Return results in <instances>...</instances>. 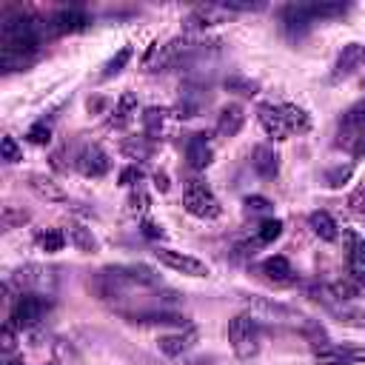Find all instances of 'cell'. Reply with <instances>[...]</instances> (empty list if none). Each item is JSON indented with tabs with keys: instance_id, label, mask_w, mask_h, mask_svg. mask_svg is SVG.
<instances>
[{
	"instance_id": "6da1fadb",
	"label": "cell",
	"mask_w": 365,
	"mask_h": 365,
	"mask_svg": "<svg viewBox=\"0 0 365 365\" xmlns=\"http://www.w3.org/2000/svg\"><path fill=\"white\" fill-rule=\"evenodd\" d=\"M0 49L6 52H23V55H38L40 46V26L35 18L29 15H15L6 18L4 26H0Z\"/></svg>"
},
{
	"instance_id": "7a4b0ae2",
	"label": "cell",
	"mask_w": 365,
	"mask_h": 365,
	"mask_svg": "<svg viewBox=\"0 0 365 365\" xmlns=\"http://www.w3.org/2000/svg\"><path fill=\"white\" fill-rule=\"evenodd\" d=\"M229 342H231L237 359H243V362L254 359L260 354V322L251 311H243L229 322Z\"/></svg>"
},
{
	"instance_id": "3957f363",
	"label": "cell",
	"mask_w": 365,
	"mask_h": 365,
	"mask_svg": "<svg viewBox=\"0 0 365 365\" xmlns=\"http://www.w3.org/2000/svg\"><path fill=\"white\" fill-rule=\"evenodd\" d=\"M337 146H342L351 157H365V103H356L342 114Z\"/></svg>"
},
{
	"instance_id": "277c9868",
	"label": "cell",
	"mask_w": 365,
	"mask_h": 365,
	"mask_svg": "<svg viewBox=\"0 0 365 365\" xmlns=\"http://www.w3.org/2000/svg\"><path fill=\"white\" fill-rule=\"evenodd\" d=\"M182 209L197 220H217L223 214L220 200L212 195V189L200 180H189L186 189H182Z\"/></svg>"
},
{
	"instance_id": "5b68a950",
	"label": "cell",
	"mask_w": 365,
	"mask_h": 365,
	"mask_svg": "<svg viewBox=\"0 0 365 365\" xmlns=\"http://www.w3.org/2000/svg\"><path fill=\"white\" fill-rule=\"evenodd\" d=\"M100 274H103L109 283H114V285H151V288L163 285L160 274H157L154 268H148L146 263H131V266H106Z\"/></svg>"
},
{
	"instance_id": "8992f818",
	"label": "cell",
	"mask_w": 365,
	"mask_h": 365,
	"mask_svg": "<svg viewBox=\"0 0 365 365\" xmlns=\"http://www.w3.org/2000/svg\"><path fill=\"white\" fill-rule=\"evenodd\" d=\"M46 311H49V300L29 291V294H21V297H18V303H15V308H12V322H15L18 328H35V325L43 320Z\"/></svg>"
},
{
	"instance_id": "52a82bcc",
	"label": "cell",
	"mask_w": 365,
	"mask_h": 365,
	"mask_svg": "<svg viewBox=\"0 0 365 365\" xmlns=\"http://www.w3.org/2000/svg\"><path fill=\"white\" fill-rule=\"evenodd\" d=\"M342 246H345V266H348L351 280L365 288V240L354 229H345L342 231Z\"/></svg>"
},
{
	"instance_id": "ba28073f",
	"label": "cell",
	"mask_w": 365,
	"mask_h": 365,
	"mask_svg": "<svg viewBox=\"0 0 365 365\" xmlns=\"http://www.w3.org/2000/svg\"><path fill=\"white\" fill-rule=\"evenodd\" d=\"M154 254H157V260H160L163 266H168V268L177 271V274H186V277H209V274H212L209 266H206L203 260L192 257V254L171 251V249H157Z\"/></svg>"
},
{
	"instance_id": "9c48e42d",
	"label": "cell",
	"mask_w": 365,
	"mask_h": 365,
	"mask_svg": "<svg viewBox=\"0 0 365 365\" xmlns=\"http://www.w3.org/2000/svg\"><path fill=\"white\" fill-rule=\"evenodd\" d=\"M365 362V345H325L314 354V365H356Z\"/></svg>"
},
{
	"instance_id": "30bf717a",
	"label": "cell",
	"mask_w": 365,
	"mask_h": 365,
	"mask_svg": "<svg viewBox=\"0 0 365 365\" xmlns=\"http://www.w3.org/2000/svg\"><path fill=\"white\" fill-rule=\"evenodd\" d=\"M109 168H111V160H109V154L100 148V146H86L80 154H77V171L83 174V177H103V174H109Z\"/></svg>"
},
{
	"instance_id": "8fae6325",
	"label": "cell",
	"mask_w": 365,
	"mask_h": 365,
	"mask_svg": "<svg viewBox=\"0 0 365 365\" xmlns=\"http://www.w3.org/2000/svg\"><path fill=\"white\" fill-rule=\"evenodd\" d=\"M129 322L134 325H165V328H189V317H182L177 311H137V314H129Z\"/></svg>"
},
{
	"instance_id": "7c38bea8",
	"label": "cell",
	"mask_w": 365,
	"mask_h": 365,
	"mask_svg": "<svg viewBox=\"0 0 365 365\" xmlns=\"http://www.w3.org/2000/svg\"><path fill=\"white\" fill-rule=\"evenodd\" d=\"M89 23H92V18L83 12V9H60L55 18H52V32L55 35H75V32H83V29H89Z\"/></svg>"
},
{
	"instance_id": "4fadbf2b",
	"label": "cell",
	"mask_w": 365,
	"mask_h": 365,
	"mask_svg": "<svg viewBox=\"0 0 365 365\" xmlns=\"http://www.w3.org/2000/svg\"><path fill=\"white\" fill-rule=\"evenodd\" d=\"M195 345H197V331H192V328H182V331H174V334H163L157 339V348L165 356H180V354H186Z\"/></svg>"
},
{
	"instance_id": "5bb4252c",
	"label": "cell",
	"mask_w": 365,
	"mask_h": 365,
	"mask_svg": "<svg viewBox=\"0 0 365 365\" xmlns=\"http://www.w3.org/2000/svg\"><path fill=\"white\" fill-rule=\"evenodd\" d=\"M362 60H365V46H362V43H348V46H342V52H339V58H337V63H334L331 77H334V80H342V77L354 75V72L362 66Z\"/></svg>"
},
{
	"instance_id": "9a60e30c",
	"label": "cell",
	"mask_w": 365,
	"mask_h": 365,
	"mask_svg": "<svg viewBox=\"0 0 365 365\" xmlns=\"http://www.w3.org/2000/svg\"><path fill=\"white\" fill-rule=\"evenodd\" d=\"M257 117H260V126L266 129L268 137H274V140H288V126H285V120H283L280 106L263 103V106L257 109Z\"/></svg>"
},
{
	"instance_id": "2e32d148",
	"label": "cell",
	"mask_w": 365,
	"mask_h": 365,
	"mask_svg": "<svg viewBox=\"0 0 365 365\" xmlns=\"http://www.w3.org/2000/svg\"><path fill=\"white\" fill-rule=\"evenodd\" d=\"M212 157H214V151H212L206 134H192L189 143H186V160H189V165L195 171H203V168L212 165Z\"/></svg>"
},
{
	"instance_id": "e0dca14e",
	"label": "cell",
	"mask_w": 365,
	"mask_h": 365,
	"mask_svg": "<svg viewBox=\"0 0 365 365\" xmlns=\"http://www.w3.org/2000/svg\"><path fill=\"white\" fill-rule=\"evenodd\" d=\"M246 123V111L240 103H226L217 114V134L220 137H234Z\"/></svg>"
},
{
	"instance_id": "ac0fdd59",
	"label": "cell",
	"mask_w": 365,
	"mask_h": 365,
	"mask_svg": "<svg viewBox=\"0 0 365 365\" xmlns=\"http://www.w3.org/2000/svg\"><path fill=\"white\" fill-rule=\"evenodd\" d=\"M251 165H254V171L260 174V177H277V171H280V154L271 148V146H254V151H251Z\"/></svg>"
},
{
	"instance_id": "d6986e66",
	"label": "cell",
	"mask_w": 365,
	"mask_h": 365,
	"mask_svg": "<svg viewBox=\"0 0 365 365\" xmlns=\"http://www.w3.org/2000/svg\"><path fill=\"white\" fill-rule=\"evenodd\" d=\"M29 189L49 203H66V192L46 174H29Z\"/></svg>"
},
{
	"instance_id": "ffe728a7",
	"label": "cell",
	"mask_w": 365,
	"mask_h": 365,
	"mask_svg": "<svg viewBox=\"0 0 365 365\" xmlns=\"http://www.w3.org/2000/svg\"><path fill=\"white\" fill-rule=\"evenodd\" d=\"M226 15H231L226 6H214V4H209V6H197L192 15H189V26L192 29H203V26H214V23H223L226 21Z\"/></svg>"
},
{
	"instance_id": "44dd1931",
	"label": "cell",
	"mask_w": 365,
	"mask_h": 365,
	"mask_svg": "<svg viewBox=\"0 0 365 365\" xmlns=\"http://www.w3.org/2000/svg\"><path fill=\"white\" fill-rule=\"evenodd\" d=\"M280 111H283V120L288 126V134H305L311 129V117H308L305 109H300L294 103H283Z\"/></svg>"
},
{
	"instance_id": "7402d4cb",
	"label": "cell",
	"mask_w": 365,
	"mask_h": 365,
	"mask_svg": "<svg viewBox=\"0 0 365 365\" xmlns=\"http://www.w3.org/2000/svg\"><path fill=\"white\" fill-rule=\"evenodd\" d=\"M308 226H311V231H314L320 240H325V243H334V240L339 237V229H337V223H334V217H331L328 212H314V214L308 217Z\"/></svg>"
},
{
	"instance_id": "603a6c76",
	"label": "cell",
	"mask_w": 365,
	"mask_h": 365,
	"mask_svg": "<svg viewBox=\"0 0 365 365\" xmlns=\"http://www.w3.org/2000/svg\"><path fill=\"white\" fill-rule=\"evenodd\" d=\"M66 237H69V243H72L77 251H83V254H94V251H97V240H94L92 229H86L83 223H69Z\"/></svg>"
},
{
	"instance_id": "cb8c5ba5",
	"label": "cell",
	"mask_w": 365,
	"mask_h": 365,
	"mask_svg": "<svg viewBox=\"0 0 365 365\" xmlns=\"http://www.w3.org/2000/svg\"><path fill=\"white\" fill-rule=\"evenodd\" d=\"M263 274L271 280V283H291L294 280V268L285 257H268L263 263Z\"/></svg>"
},
{
	"instance_id": "d4e9b609",
	"label": "cell",
	"mask_w": 365,
	"mask_h": 365,
	"mask_svg": "<svg viewBox=\"0 0 365 365\" xmlns=\"http://www.w3.org/2000/svg\"><path fill=\"white\" fill-rule=\"evenodd\" d=\"M134 114H137V94H134V92H126V94L117 100L114 114L109 117V123H111V126H126Z\"/></svg>"
},
{
	"instance_id": "484cf974",
	"label": "cell",
	"mask_w": 365,
	"mask_h": 365,
	"mask_svg": "<svg viewBox=\"0 0 365 365\" xmlns=\"http://www.w3.org/2000/svg\"><path fill=\"white\" fill-rule=\"evenodd\" d=\"M35 60H38V55H23V52H6V49H0V69H4L6 75H9V72H23V69H29Z\"/></svg>"
},
{
	"instance_id": "4316f807",
	"label": "cell",
	"mask_w": 365,
	"mask_h": 365,
	"mask_svg": "<svg viewBox=\"0 0 365 365\" xmlns=\"http://www.w3.org/2000/svg\"><path fill=\"white\" fill-rule=\"evenodd\" d=\"M165 109H157V106H151V109H146L143 111V129H146V137L148 140H157L160 137V131H163V123H165Z\"/></svg>"
},
{
	"instance_id": "83f0119b",
	"label": "cell",
	"mask_w": 365,
	"mask_h": 365,
	"mask_svg": "<svg viewBox=\"0 0 365 365\" xmlns=\"http://www.w3.org/2000/svg\"><path fill=\"white\" fill-rule=\"evenodd\" d=\"M305 12H308V18L311 21H322V18H339V15H345L348 12V6L345 4H328V0H320V4H305Z\"/></svg>"
},
{
	"instance_id": "f1b7e54d",
	"label": "cell",
	"mask_w": 365,
	"mask_h": 365,
	"mask_svg": "<svg viewBox=\"0 0 365 365\" xmlns=\"http://www.w3.org/2000/svg\"><path fill=\"white\" fill-rule=\"evenodd\" d=\"M123 154L126 157H131V160H148L151 157V140L148 137H129V140H123Z\"/></svg>"
},
{
	"instance_id": "f546056e",
	"label": "cell",
	"mask_w": 365,
	"mask_h": 365,
	"mask_svg": "<svg viewBox=\"0 0 365 365\" xmlns=\"http://www.w3.org/2000/svg\"><path fill=\"white\" fill-rule=\"evenodd\" d=\"M331 314L342 322V325H356V328H365V311L362 308H354V305H334Z\"/></svg>"
},
{
	"instance_id": "4dcf8cb0",
	"label": "cell",
	"mask_w": 365,
	"mask_h": 365,
	"mask_svg": "<svg viewBox=\"0 0 365 365\" xmlns=\"http://www.w3.org/2000/svg\"><path fill=\"white\" fill-rule=\"evenodd\" d=\"M38 243H40V249H43L46 254H58V251H63V246H66V234H63L60 229H46V231L38 234Z\"/></svg>"
},
{
	"instance_id": "1f68e13d",
	"label": "cell",
	"mask_w": 365,
	"mask_h": 365,
	"mask_svg": "<svg viewBox=\"0 0 365 365\" xmlns=\"http://www.w3.org/2000/svg\"><path fill=\"white\" fill-rule=\"evenodd\" d=\"M229 92H234V94H246V97H251V94H257V89H260V83L257 80H251V77H243V75H231V77H226V83H223Z\"/></svg>"
},
{
	"instance_id": "d6a6232c",
	"label": "cell",
	"mask_w": 365,
	"mask_h": 365,
	"mask_svg": "<svg viewBox=\"0 0 365 365\" xmlns=\"http://www.w3.org/2000/svg\"><path fill=\"white\" fill-rule=\"evenodd\" d=\"M129 60H131V46H123V49H120V52H117V55H114V58H111V60L103 66L100 77H103V80H109V77L120 75V72L126 69V63H129Z\"/></svg>"
},
{
	"instance_id": "836d02e7",
	"label": "cell",
	"mask_w": 365,
	"mask_h": 365,
	"mask_svg": "<svg viewBox=\"0 0 365 365\" xmlns=\"http://www.w3.org/2000/svg\"><path fill=\"white\" fill-rule=\"evenodd\" d=\"M280 234H283V220H277V217H274V220H266V223L257 229V243H260V246H268V243H274Z\"/></svg>"
},
{
	"instance_id": "e575fe53",
	"label": "cell",
	"mask_w": 365,
	"mask_h": 365,
	"mask_svg": "<svg viewBox=\"0 0 365 365\" xmlns=\"http://www.w3.org/2000/svg\"><path fill=\"white\" fill-rule=\"evenodd\" d=\"M46 271L43 268H38V266H26V268H21L18 271V283L21 285H38V288H43L46 283H49V277H43Z\"/></svg>"
},
{
	"instance_id": "d590c367",
	"label": "cell",
	"mask_w": 365,
	"mask_h": 365,
	"mask_svg": "<svg viewBox=\"0 0 365 365\" xmlns=\"http://www.w3.org/2000/svg\"><path fill=\"white\" fill-rule=\"evenodd\" d=\"M26 137H29V143H35V146H49V143H52V126H49L46 120H43V123H35V126H29Z\"/></svg>"
},
{
	"instance_id": "8d00e7d4",
	"label": "cell",
	"mask_w": 365,
	"mask_h": 365,
	"mask_svg": "<svg viewBox=\"0 0 365 365\" xmlns=\"http://www.w3.org/2000/svg\"><path fill=\"white\" fill-rule=\"evenodd\" d=\"M0 154H4L6 163H21L23 160V151H21V146H18V140L12 134H6L4 140H0Z\"/></svg>"
},
{
	"instance_id": "74e56055",
	"label": "cell",
	"mask_w": 365,
	"mask_h": 365,
	"mask_svg": "<svg viewBox=\"0 0 365 365\" xmlns=\"http://www.w3.org/2000/svg\"><path fill=\"white\" fill-rule=\"evenodd\" d=\"M351 174H354V168L351 165H334V168H328L325 171V182L331 189H339L342 182H348L351 180Z\"/></svg>"
},
{
	"instance_id": "f35d334b",
	"label": "cell",
	"mask_w": 365,
	"mask_h": 365,
	"mask_svg": "<svg viewBox=\"0 0 365 365\" xmlns=\"http://www.w3.org/2000/svg\"><path fill=\"white\" fill-rule=\"evenodd\" d=\"M348 209H351L354 214H365V180L348 195Z\"/></svg>"
},
{
	"instance_id": "ab89813d",
	"label": "cell",
	"mask_w": 365,
	"mask_h": 365,
	"mask_svg": "<svg viewBox=\"0 0 365 365\" xmlns=\"http://www.w3.org/2000/svg\"><path fill=\"white\" fill-rule=\"evenodd\" d=\"M29 220V212H21L15 206H6L4 212V229H15V226H23Z\"/></svg>"
},
{
	"instance_id": "60d3db41",
	"label": "cell",
	"mask_w": 365,
	"mask_h": 365,
	"mask_svg": "<svg viewBox=\"0 0 365 365\" xmlns=\"http://www.w3.org/2000/svg\"><path fill=\"white\" fill-rule=\"evenodd\" d=\"M246 209L254 212V214H268L271 212V200H266L260 195H251V197H246Z\"/></svg>"
},
{
	"instance_id": "b9f144b4",
	"label": "cell",
	"mask_w": 365,
	"mask_h": 365,
	"mask_svg": "<svg viewBox=\"0 0 365 365\" xmlns=\"http://www.w3.org/2000/svg\"><path fill=\"white\" fill-rule=\"evenodd\" d=\"M143 180V168L140 165H129L120 171V186H137V182Z\"/></svg>"
},
{
	"instance_id": "7bdbcfd3",
	"label": "cell",
	"mask_w": 365,
	"mask_h": 365,
	"mask_svg": "<svg viewBox=\"0 0 365 365\" xmlns=\"http://www.w3.org/2000/svg\"><path fill=\"white\" fill-rule=\"evenodd\" d=\"M140 231H143V237H148V240H165L163 226H157V223H151V220H143Z\"/></svg>"
},
{
	"instance_id": "ee69618b",
	"label": "cell",
	"mask_w": 365,
	"mask_h": 365,
	"mask_svg": "<svg viewBox=\"0 0 365 365\" xmlns=\"http://www.w3.org/2000/svg\"><path fill=\"white\" fill-rule=\"evenodd\" d=\"M15 328H18V325H15L12 320H9L6 328H4V351H6V354H12V348H15Z\"/></svg>"
},
{
	"instance_id": "f6af8a7d",
	"label": "cell",
	"mask_w": 365,
	"mask_h": 365,
	"mask_svg": "<svg viewBox=\"0 0 365 365\" xmlns=\"http://www.w3.org/2000/svg\"><path fill=\"white\" fill-rule=\"evenodd\" d=\"M129 206H131V212H146L148 197H146L143 192H134V195H131V200H129Z\"/></svg>"
},
{
	"instance_id": "bcb514c9",
	"label": "cell",
	"mask_w": 365,
	"mask_h": 365,
	"mask_svg": "<svg viewBox=\"0 0 365 365\" xmlns=\"http://www.w3.org/2000/svg\"><path fill=\"white\" fill-rule=\"evenodd\" d=\"M168 186H171V182H168V174H165V171H157V174H154V189L165 195V192H168Z\"/></svg>"
},
{
	"instance_id": "7dc6e473",
	"label": "cell",
	"mask_w": 365,
	"mask_h": 365,
	"mask_svg": "<svg viewBox=\"0 0 365 365\" xmlns=\"http://www.w3.org/2000/svg\"><path fill=\"white\" fill-rule=\"evenodd\" d=\"M4 365H23V359H15V356H6Z\"/></svg>"
},
{
	"instance_id": "c3c4849f",
	"label": "cell",
	"mask_w": 365,
	"mask_h": 365,
	"mask_svg": "<svg viewBox=\"0 0 365 365\" xmlns=\"http://www.w3.org/2000/svg\"><path fill=\"white\" fill-rule=\"evenodd\" d=\"M46 365H58V362H46Z\"/></svg>"
}]
</instances>
